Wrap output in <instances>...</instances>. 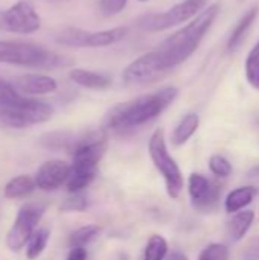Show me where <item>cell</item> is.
<instances>
[{
    "label": "cell",
    "mask_w": 259,
    "mask_h": 260,
    "mask_svg": "<svg viewBox=\"0 0 259 260\" xmlns=\"http://www.w3.org/2000/svg\"><path fill=\"white\" fill-rule=\"evenodd\" d=\"M67 260H87V250L84 247H72L67 254Z\"/></svg>",
    "instance_id": "obj_32"
},
{
    "label": "cell",
    "mask_w": 259,
    "mask_h": 260,
    "mask_svg": "<svg viewBox=\"0 0 259 260\" xmlns=\"http://www.w3.org/2000/svg\"><path fill=\"white\" fill-rule=\"evenodd\" d=\"M18 96H20V93L11 85V82L0 79V104L2 102H11V101L17 99Z\"/></svg>",
    "instance_id": "obj_31"
},
{
    "label": "cell",
    "mask_w": 259,
    "mask_h": 260,
    "mask_svg": "<svg viewBox=\"0 0 259 260\" xmlns=\"http://www.w3.org/2000/svg\"><path fill=\"white\" fill-rule=\"evenodd\" d=\"M49 236H50V233H49L47 229L35 230L32 233V236L29 238V241L26 242V245H24L26 247V257L29 260L38 259L43 254V251H44V248H46V245L49 242Z\"/></svg>",
    "instance_id": "obj_22"
},
{
    "label": "cell",
    "mask_w": 259,
    "mask_h": 260,
    "mask_svg": "<svg viewBox=\"0 0 259 260\" xmlns=\"http://www.w3.org/2000/svg\"><path fill=\"white\" fill-rule=\"evenodd\" d=\"M179 96L177 87H165L150 94L118 104L105 119V125L111 131H125L142 126L160 116Z\"/></svg>",
    "instance_id": "obj_2"
},
{
    "label": "cell",
    "mask_w": 259,
    "mask_h": 260,
    "mask_svg": "<svg viewBox=\"0 0 259 260\" xmlns=\"http://www.w3.org/2000/svg\"><path fill=\"white\" fill-rule=\"evenodd\" d=\"M70 175L66 181L67 184V190L70 193H79L81 190H84L87 186L92 184V181L96 177L98 172V166H92V165H79V163H72L70 165Z\"/></svg>",
    "instance_id": "obj_15"
},
{
    "label": "cell",
    "mask_w": 259,
    "mask_h": 260,
    "mask_svg": "<svg viewBox=\"0 0 259 260\" xmlns=\"http://www.w3.org/2000/svg\"><path fill=\"white\" fill-rule=\"evenodd\" d=\"M70 165L64 160H49L43 163L34 177L35 187H38L43 192H52L60 189L63 184H66L69 175H70Z\"/></svg>",
    "instance_id": "obj_12"
},
{
    "label": "cell",
    "mask_w": 259,
    "mask_h": 260,
    "mask_svg": "<svg viewBox=\"0 0 259 260\" xmlns=\"http://www.w3.org/2000/svg\"><path fill=\"white\" fill-rule=\"evenodd\" d=\"M127 27H113L105 30H85L79 27H66L56 37L55 41L66 47H105L119 43L127 37Z\"/></svg>",
    "instance_id": "obj_7"
},
{
    "label": "cell",
    "mask_w": 259,
    "mask_h": 260,
    "mask_svg": "<svg viewBox=\"0 0 259 260\" xmlns=\"http://www.w3.org/2000/svg\"><path fill=\"white\" fill-rule=\"evenodd\" d=\"M41 27V17L29 0H18L0 12V29L29 35Z\"/></svg>",
    "instance_id": "obj_8"
},
{
    "label": "cell",
    "mask_w": 259,
    "mask_h": 260,
    "mask_svg": "<svg viewBox=\"0 0 259 260\" xmlns=\"http://www.w3.org/2000/svg\"><path fill=\"white\" fill-rule=\"evenodd\" d=\"M44 210L46 209L41 204H26L18 210L17 218L6 235V247L11 251H20L26 245L32 233L37 230Z\"/></svg>",
    "instance_id": "obj_9"
},
{
    "label": "cell",
    "mask_w": 259,
    "mask_h": 260,
    "mask_svg": "<svg viewBox=\"0 0 259 260\" xmlns=\"http://www.w3.org/2000/svg\"><path fill=\"white\" fill-rule=\"evenodd\" d=\"M241 260H259V236L246 244L241 253Z\"/></svg>",
    "instance_id": "obj_30"
},
{
    "label": "cell",
    "mask_w": 259,
    "mask_h": 260,
    "mask_svg": "<svg viewBox=\"0 0 259 260\" xmlns=\"http://www.w3.org/2000/svg\"><path fill=\"white\" fill-rule=\"evenodd\" d=\"M87 209V200L81 193H72V197L66 198L61 204L63 212H84Z\"/></svg>",
    "instance_id": "obj_28"
},
{
    "label": "cell",
    "mask_w": 259,
    "mask_h": 260,
    "mask_svg": "<svg viewBox=\"0 0 259 260\" xmlns=\"http://www.w3.org/2000/svg\"><path fill=\"white\" fill-rule=\"evenodd\" d=\"M98 233H99L98 225H84L70 235L69 244L70 247H85L90 241L96 238Z\"/></svg>",
    "instance_id": "obj_24"
},
{
    "label": "cell",
    "mask_w": 259,
    "mask_h": 260,
    "mask_svg": "<svg viewBox=\"0 0 259 260\" xmlns=\"http://www.w3.org/2000/svg\"><path fill=\"white\" fill-rule=\"evenodd\" d=\"M206 3L208 0H183L165 12L148 14L142 17L137 24L142 30L147 32H162L192 20L206 8Z\"/></svg>",
    "instance_id": "obj_6"
},
{
    "label": "cell",
    "mask_w": 259,
    "mask_h": 260,
    "mask_svg": "<svg viewBox=\"0 0 259 260\" xmlns=\"http://www.w3.org/2000/svg\"><path fill=\"white\" fill-rule=\"evenodd\" d=\"M0 62L23 69L50 70L58 67H67L72 61L44 46L27 41H0Z\"/></svg>",
    "instance_id": "obj_3"
},
{
    "label": "cell",
    "mask_w": 259,
    "mask_h": 260,
    "mask_svg": "<svg viewBox=\"0 0 259 260\" xmlns=\"http://www.w3.org/2000/svg\"><path fill=\"white\" fill-rule=\"evenodd\" d=\"M53 114L49 104L20 94L11 102L0 104V125L12 129H23L47 122Z\"/></svg>",
    "instance_id": "obj_4"
},
{
    "label": "cell",
    "mask_w": 259,
    "mask_h": 260,
    "mask_svg": "<svg viewBox=\"0 0 259 260\" xmlns=\"http://www.w3.org/2000/svg\"><path fill=\"white\" fill-rule=\"evenodd\" d=\"M253 221H255V213L252 210H241L234 213V216L227 224V233L231 241L232 242L241 241L253 225Z\"/></svg>",
    "instance_id": "obj_19"
},
{
    "label": "cell",
    "mask_w": 259,
    "mask_h": 260,
    "mask_svg": "<svg viewBox=\"0 0 259 260\" xmlns=\"http://www.w3.org/2000/svg\"><path fill=\"white\" fill-rule=\"evenodd\" d=\"M209 171H211L215 177L227 178V177L232 175L234 168H232V163H231L226 157H223V155H220V154H214V155H211V158H209Z\"/></svg>",
    "instance_id": "obj_26"
},
{
    "label": "cell",
    "mask_w": 259,
    "mask_h": 260,
    "mask_svg": "<svg viewBox=\"0 0 259 260\" xmlns=\"http://www.w3.org/2000/svg\"><path fill=\"white\" fill-rule=\"evenodd\" d=\"M188 192L192 206L200 212H211L218 206L221 189L202 174H191L188 180Z\"/></svg>",
    "instance_id": "obj_10"
},
{
    "label": "cell",
    "mask_w": 259,
    "mask_h": 260,
    "mask_svg": "<svg viewBox=\"0 0 259 260\" xmlns=\"http://www.w3.org/2000/svg\"><path fill=\"white\" fill-rule=\"evenodd\" d=\"M107 151V139L104 134L92 133L87 137H82L73 146V163L98 166L101 158Z\"/></svg>",
    "instance_id": "obj_13"
},
{
    "label": "cell",
    "mask_w": 259,
    "mask_h": 260,
    "mask_svg": "<svg viewBox=\"0 0 259 260\" xmlns=\"http://www.w3.org/2000/svg\"><path fill=\"white\" fill-rule=\"evenodd\" d=\"M165 260H189L188 256L182 251H172L171 254H166Z\"/></svg>",
    "instance_id": "obj_33"
},
{
    "label": "cell",
    "mask_w": 259,
    "mask_h": 260,
    "mask_svg": "<svg viewBox=\"0 0 259 260\" xmlns=\"http://www.w3.org/2000/svg\"><path fill=\"white\" fill-rule=\"evenodd\" d=\"M244 69H246V79H247V84H249L253 90L259 91V55H255V53L249 52L247 56H246Z\"/></svg>",
    "instance_id": "obj_25"
},
{
    "label": "cell",
    "mask_w": 259,
    "mask_h": 260,
    "mask_svg": "<svg viewBox=\"0 0 259 260\" xmlns=\"http://www.w3.org/2000/svg\"><path fill=\"white\" fill-rule=\"evenodd\" d=\"M218 12H220L218 3L205 8L198 15H195L191 20V23H188L177 32L169 35L166 40L160 43L157 49H154L163 72H168L180 66L189 56L194 55V52L198 49L200 43L203 41L205 35L217 20Z\"/></svg>",
    "instance_id": "obj_1"
},
{
    "label": "cell",
    "mask_w": 259,
    "mask_h": 260,
    "mask_svg": "<svg viewBox=\"0 0 259 260\" xmlns=\"http://www.w3.org/2000/svg\"><path fill=\"white\" fill-rule=\"evenodd\" d=\"M165 73L166 72L160 67L156 52L151 50L130 62L125 67L122 78L127 84H148L160 79Z\"/></svg>",
    "instance_id": "obj_11"
},
{
    "label": "cell",
    "mask_w": 259,
    "mask_h": 260,
    "mask_svg": "<svg viewBox=\"0 0 259 260\" xmlns=\"http://www.w3.org/2000/svg\"><path fill=\"white\" fill-rule=\"evenodd\" d=\"M128 0H99V8L104 15H116L122 12Z\"/></svg>",
    "instance_id": "obj_29"
},
{
    "label": "cell",
    "mask_w": 259,
    "mask_h": 260,
    "mask_svg": "<svg viewBox=\"0 0 259 260\" xmlns=\"http://www.w3.org/2000/svg\"><path fill=\"white\" fill-rule=\"evenodd\" d=\"M69 78L78 84L79 87L84 88H92V90H104L111 85V78L104 73H98L93 70H85V69H73L69 72Z\"/></svg>",
    "instance_id": "obj_16"
},
{
    "label": "cell",
    "mask_w": 259,
    "mask_h": 260,
    "mask_svg": "<svg viewBox=\"0 0 259 260\" xmlns=\"http://www.w3.org/2000/svg\"><path fill=\"white\" fill-rule=\"evenodd\" d=\"M139 2H148V0H139Z\"/></svg>",
    "instance_id": "obj_34"
},
{
    "label": "cell",
    "mask_w": 259,
    "mask_h": 260,
    "mask_svg": "<svg viewBox=\"0 0 259 260\" xmlns=\"http://www.w3.org/2000/svg\"><path fill=\"white\" fill-rule=\"evenodd\" d=\"M198 125H200V117L197 113H188L186 116H183L172 131V136H171L172 145L183 146L195 134V131L198 129Z\"/></svg>",
    "instance_id": "obj_18"
},
{
    "label": "cell",
    "mask_w": 259,
    "mask_h": 260,
    "mask_svg": "<svg viewBox=\"0 0 259 260\" xmlns=\"http://www.w3.org/2000/svg\"><path fill=\"white\" fill-rule=\"evenodd\" d=\"M229 256H231V253H229L227 245L214 242V244H209L200 253L197 260H229Z\"/></svg>",
    "instance_id": "obj_27"
},
{
    "label": "cell",
    "mask_w": 259,
    "mask_h": 260,
    "mask_svg": "<svg viewBox=\"0 0 259 260\" xmlns=\"http://www.w3.org/2000/svg\"><path fill=\"white\" fill-rule=\"evenodd\" d=\"M11 85L23 96H43L53 93L58 88L56 79L43 73H27L17 76Z\"/></svg>",
    "instance_id": "obj_14"
},
{
    "label": "cell",
    "mask_w": 259,
    "mask_h": 260,
    "mask_svg": "<svg viewBox=\"0 0 259 260\" xmlns=\"http://www.w3.org/2000/svg\"><path fill=\"white\" fill-rule=\"evenodd\" d=\"M168 254V242L163 236L154 235L150 238L142 260H165Z\"/></svg>",
    "instance_id": "obj_23"
},
{
    "label": "cell",
    "mask_w": 259,
    "mask_h": 260,
    "mask_svg": "<svg viewBox=\"0 0 259 260\" xmlns=\"http://www.w3.org/2000/svg\"><path fill=\"white\" fill-rule=\"evenodd\" d=\"M258 14L259 6H253V8L249 9V11L244 14V17L238 21L237 27L234 29V32H232V35L229 37V41H227V52H229V53H234V52L240 47V44H241L243 40L246 38L249 29L253 26V23H255Z\"/></svg>",
    "instance_id": "obj_20"
},
{
    "label": "cell",
    "mask_w": 259,
    "mask_h": 260,
    "mask_svg": "<svg viewBox=\"0 0 259 260\" xmlns=\"http://www.w3.org/2000/svg\"><path fill=\"white\" fill-rule=\"evenodd\" d=\"M148 152L156 169L160 172V175L165 180V186H166V192L169 198L177 200L183 190L185 180H183V175L177 161L171 157L168 151L165 133L162 128H157L151 134L150 142H148Z\"/></svg>",
    "instance_id": "obj_5"
},
{
    "label": "cell",
    "mask_w": 259,
    "mask_h": 260,
    "mask_svg": "<svg viewBox=\"0 0 259 260\" xmlns=\"http://www.w3.org/2000/svg\"><path fill=\"white\" fill-rule=\"evenodd\" d=\"M256 195H258V190L253 186L237 187V189H234L232 192L227 193V197L224 200V209L231 215H234L237 212H241V210H244L247 206H250L253 203Z\"/></svg>",
    "instance_id": "obj_17"
},
{
    "label": "cell",
    "mask_w": 259,
    "mask_h": 260,
    "mask_svg": "<svg viewBox=\"0 0 259 260\" xmlns=\"http://www.w3.org/2000/svg\"><path fill=\"white\" fill-rule=\"evenodd\" d=\"M35 183L34 178L29 175H17L14 178H11L5 189H3V195L8 200H20V198H26L29 197L34 190H35Z\"/></svg>",
    "instance_id": "obj_21"
}]
</instances>
